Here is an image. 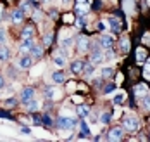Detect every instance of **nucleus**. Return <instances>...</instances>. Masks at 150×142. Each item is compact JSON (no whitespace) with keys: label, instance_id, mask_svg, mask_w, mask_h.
<instances>
[{"label":"nucleus","instance_id":"nucleus-1","mask_svg":"<svg viewBox=\"0 0 150 142\" xmlns=\"http://www.w3.org/2000/svg\"><path fill=\"white\" fill-rule=\"evenodd\" d=\"M122 128L128 132H136L140 128V120L136 116H124L122 118Z\"/></svg>","mask_w":150,"mask_h":142},{"label":"nucleus","instance_id":"nucleus-43","mask_svg":"<svg viewBox=\"0 0 150 142\" xmlns=\"http://www.w3.org/2000/svg\"><path fill=\"white\" fill-rule=\"evenodd\" d=\"M64 21H66V23H71V21H73V16H69V14H66V16H64Z\"/></svg>","mask_w":150,"mask_h":142},{"label":"nucleus","instance_id":"nucleus-5","mask_svg":"<svg viewBox=\"0 0 150 142\" xmlns=\"http://www.w3.org/2000/svg\"><path fill=\"white\" fill-rule=\"evenodd\" d=\"M109 141H122L124 139V128L122 126H112L107 133Z\"/></svg>","mask_w":150,"mask_h":142},{"label":"nucleus","instance_id":"nucleus-32","mask_svg":"<svg viewBox=\"0 0 150 142\" xmlns=\"http://www.w3.org/2000/svg\"><path fill=\"white\" fill-rule=\"evenodd\" d=\"M142 104H143V108L145 109L150 111V95H145V97H142Z\"/></svg>","mask_w":150,"mask_h":142},{"label":"nucleus","instance_id":"nucleus-20","mask_svg":"<svg viewBox=\"0 0 150 142\" xmlns=\"http://www.w3.org/2000/svg\"><path fill=\"white\" fill-rule=\"evenodd\" d=\"M11 59V52L4 44H0V61H9Z\"/></svg>","mask_w":150,"mask_h":142},{"label":"nucleus","instance_id":"nucleus-44","mask_svg":"<svg viewBox=\"0 0 150 142\" xmlns=\"http://www.w3.org/2000/svg\"><path fill=\"white\" fill-rule=\"evenodd\" d=\"M40 17H42L40 11H36V12H35V21H40Z\"/></svg>","mask_w":150,"mask_h":142},{"label":"nucleus","instance_id":"nucleus-3","mask_svg":"<svg viewBox=\"0 0 150 142\" xmlns=\"http://www.w3.org/2000/svg\"><path fill=\"white\" fill-rule=\"evenodd\" d=\"M102 61H104V52H102V47H100V44H95L93 49H91L90 63L91 64H100Z\"/></svg>","mask_w":150,"mask_h":142},{"label":"nucleus","instance_id":"nucleus-26","mask_svg":"<svg viewBox=\"0 0 150 142\" xmlns=\"http://www.w3.org/2000/svg\"><path fill=\"white\" fill-rule=\"evenodd\" d=\"M110 120H112V113L110 111H105V113H102V116H100V123H104V125H107V123H110Z\"/></svg>","mask_w":150,"mask_h":142},{"label":"nucleus","instance_id":"nucleus-15","mask_svg":"<svg viewBox=\"0 0 150 142\" xmlns=\"http://www.w3.org/2000/svg\"><path fill=\"white\" fill-rule=\"evenodd\" d=\"M149 94V85L147 83H138L135 87V95L136 97H145Z\"/></svg>","mask_w":150,"mask_h":142},{"label":"nucleus","instance_id":"nucleus-9","mask_svg":"<svg viewBox=\"0 0 150 142\" xmlns=\"http://www.w3.org/2000/svg\"><path fill=\"white\" fill-rule=\"evenodd\" d=\"M83 68H85V63L81 59H76V61H73V63L69 64V69H71L73 75H81L83 73Z\"/></svg>","mask_w":150,"mask_h":142},{"label":"nucleus","instance_id":"nucleus-48","mask_svg":"<svg viewBox=\"0 0 150 142\" xmlns=\"http://www.w3.org/2000/svg\"><path fill=\"white\" fill-rule=\"evenodd\" d=\"M40 2H45V4H47V2H50V0H40Z\"/></svg>","mask_w":150,"mask_h":142},{"label":"nucleus","instance_id":"nucleus-6","mask_svg":"<svg viewBox=\"0 0 150 142\" xmlns=\"http://www.w3.org/2000/svg\"><path fill=\"white\" fill-rule=\"evenodd\" d=\"M31 99H35V88H33V87H24V88H23V92H21L19 101H21L23 104H26V102L31 101Z\"/></svg>","mask_w":150,"mask_h":142},{"label":"nucleus","instance_id":"nucleus-39","mask_svg":"<svg viewBox=\"0 0 150 142\" xmlns=\"http://www.w3.org/2000/svg\"><path fill=\"white\" fill-rule=\"evenodd\" d=\"M21 132H23V133H28V135H30V133H31V128H30V126H23V128H21Z\"/></svg>","mask_w":150,"mask_h":142},{"label":"nucleus","instance_id":"nucleus-24","mask_svg":"<svg viewBox=\"0 0 150 142\" xmlns=\"http://www.w3.org/2000/svg\"><path fill=\"white\" fill-rule=\"evenodd\" d=\"M124 101H126V94H124V92H117V95H114V99H112V102H114L116 106L122 104Z\"/></svg>","mask_w":150,"mask_h":142},{"label":"nucleus","instance_id":"nucleus-17","mask_svg":"<svg viewBox=\"0 0 150 142\" xmlns=\"http://www.w3.org/2000/svg\"><path fill=\"white\" fill-rule=\"evenodd\" d=\"M76 113H78V116L79 118H86V116H90V108L88 106H85V104H79L78 108H76Z\"/></svg>","mask_w":150,"mask_h":142},{"label":"nucleus","instance_id":"nucleus-12","mask_svg":"<svg viewBox=\"0 0 150 142\" xmlns=\"http://www.w3.org/2000/svg\"><path fill=\"white\" fill-rule=\"evenodd\" d=\"M30 56L33 59H42V56H43V45L42 44H33V47L30 50Z\"/></svg>","mask_w":150,"mask_h":142},{"label":"nucleus","instance_id":"nucleus-30","mask_svg":"<svg viewBox=\"0 0 150 142\" xmlns=\"http://www.w3.org/2000/svg\"><path fill=\"white\" fill-rule=\"evenodd\" d=\"M52 40H54V35L52 33H47L45 36H43V47H48L52 44Z\"/></svg>","mask_w":150,"mask_h":142},{"label":"nucleus","instance_id":"nucleus-34","mask_svg":"<svg viewBox=\"0 0 150 142\" xmlns=\"http://www.w3.org/2000/svg\"><path fill=\"white\" fill-rule=\"evenodd\" d=\"M42 123L47 125V126L52 125V120H50V116H48V114H42Z\"/></svg>","mask_w":150,"mask_h":142},{"label":"nucleus","instance_id":"nucleus-10","mask_svg":"<svg viewBox=\"0 0 150 142\" xmlns=\"http://www.w3.org/2000/svg\"><path fill=\"white\" fill-rule=\"evenodd\" d=\"M52 83H54V85H62V83H66V73H64L62 69L54 71V73H52Z\"/></svg>","mask_w":150,"mask_h":142},{"label":"nucleus","instance_id":"nucleus-31","mask_svg":"<svg viewBox=\"0 0 150 142\" xmlns=\"http://www.w3.org/2000/svg\"><path fill=\"white\" fill-rule=\"evenodd\" d=\"M91 73H93V64H85V68H83V75H86V76H90Z\"/></svg>","mask_w":150,"mask_h":142},{"label":"nucleus","instance_id":"nucleus-45","mask_svg":"<svg viewBox=\"0 0 150 142\" xmlns=\"http://www.w3.org/2000/svg\"><path fill=\"white\" fill-rule=\"evenodd\" d=\"M9 75H11V76H16V75H17V71H16V69H12V68H11V69H9Z\"/></svg>","mask_w":150,"mask_h":142},{"label":"nucleus","instance_id":"nucleus-8","mask_svg":"<svg viewBox=\"0 0 150 142\" xmlns=\"http://www.w3.org/2000/svg\"><path fill=\"white\" fill-rule=\"evenodd\" d=\"M31 47H33V38H21V44H19L21 54H30Z\"/></svg>","mask_w":150,"mask_h":142},{"label":"nucleus","instance_id":"nucleus-35","mask_svg":"<svg viewBox=\"0 0 150 142\" xmlns=\"http://www.w3.org/2000/svg\"><path fill=\"white\" fill-rule=\"evenodd\" d=\"M114 90H116V85L110 83V85H107V87L104 88V94H110V92H114Z\"/></svg>","mask_w":150,"mask_h":142},{"label":"nucleus","instance_id":"nucleus-22","mask_svg":"<svg viewBox=\"0 0 150 142\" xmlns=\"http://www.w3.org/2000/svg\"><path fill=\"white\" fill-rule=\"evenodd\" d=\"M79 128H81V137H83V139L90 135V128H88V125H86V121H85V118H83V120L79 121Z\"/></svg>","mask_w":150,"mask_h":142},{"label":"nucleus","instance_id":"nucleus-33","mask_svg":"<svg viewBox=\"0 0 150 142\" xmlns=\"http://www.w3.org/2000/svg\"><path fill=\"white\" fill-rule=\"evenodd\" d=\"M76 26H78V28H85V26H86V19H85V17H78V21H76Z\"/></svg>","mask_w":150,"mask_h":142},{"label":"nucleus","instance_id":"nucleus-2","mask_svg":"<svg viewBox=\"0 0 150 142\" xmlns=\"http://www.w3.org/2000/svg\"><path fill=\"white\" fill-rule=\"evenodd\" d=\"M76 49H78V52H88L91 49L90 38H88L86 35H79V36L76 38Z\"/></svg>","mask_w":150,"mask_h":142},{"label":"nucleus","instance_id":"nucleus-27","mask_svg":"<svg viewBox=\"0 0 150 142\" xmlns=\"http://www.w3.org/2000/svg\"><path fill=\"white\" fill-rule=\"evenodd\" d=\"M19 9H21V11H23V14L26 16V14H30V12H31V9H33V7H31L30 0H26V2H23V4H21V7H19Z\"/></svg>","mask_w":150,"mask_h":142},{"label":"nucleus","instance_id":"nucleus-41","mask_svg":"<svg viewBox=\"0 0 150 142\" xmlns=\"http://www.w3.org/2000/svg\"><path fill=\"white\" fill-rule=\"evenodd\" d=\"M0 118H11V114L5 113V111H0Z\"/></svg>","mask_w":150,"mask_h":142},{"label":"nucleus","instance_id":"nucleus-11","mask_svg":"<svg viewBox=\"0 0 150 142\" xmlns=\"http://www.w3.org/2000/svg\"><path fill=\"white\" fill-rule=\"evenodd\" d=\"M107 26L110 28V31H112V33H119L121 28H122V26H121V21H119V19H117V17H112V16L107 19Z\"/></svg>","mask_w":150,"mask_h":142},{"label":"nucleus","instance_id":"nucleus-14","mask_svg":"<svg viewBox=\"0 0 150 142\" xmlns=\"http://www.w3.org/2000/svg\"><path fill=\"white\" fill-rule=\"evenodd\" d=\"M11 21H12L14 24L23 23V21H24V14H23V11H21V9H14V11L11 12Z\"/></svg>","mask_w":150,"mask_h":142},{"label":"nucleus","instance_id":"nucleus-50","mask_svg":"<svg viewBox=\"0 0 150 142\" xmlns=\"http://www.w3.org/2000/svg\"><path fill=\"white\" fill-rule=\"evenodd\" d=\"M149 139H150V133H149Z\"/></svg>","mask_w":150,"mask_h":142},{"label":"nucleus","instance_id":"nucleus-28","mask_svg":"<svg viewBox=\"0 0 150 142\" xmlns=\"http://www.w3.org/2000/svg\"><path fill=\"white\" fill-rule=\"evenodd\" d=\"M119 45H121V50H122L124 54H126V52H129V40H128V38H121Z\"/></svg>","mask_w":150,"mask_h":142},{"label":"nucleus","instance_id":"nucleus-46","mask_svg":"<svg viewBox=\"0 0 150 142\" xmlns=\"http://www.w3.org/2000/svg\"><path fill=\"white\" fill-rule=\"evenodd\" d=\"M30 2H33V4H38V2H40V0H30Z\"/></svg>","mask_w":150,"mask_h":142},{"label":"nucleus","instance_id":"nucleus-4","mask_svg":"<svg viewBox=\"0 0 150 142\" xmlns=\"http://www.w3.org/2000/svg\"><path fill=\"white\" fill-rule=\"evenodd\" d=\"M78 125V121H76L74 118H59L57 121H55V126L59 128V130H71V128H74Z\"/></svg>","mask_w":150,"mask_h":142},{"label":"nucleus","instance_id":"nucleus-23","mask_svg":"<svg viewBox=\"0 0 150 142\" xmlns=\"http://www.w3.org/2000/svg\"><path fill=\"white\" fill-rule=\"evenodd\" d=\"M112 73H114V69H112V66H104L102 68V71H100V75H102V78L107 80L112 76Z\"/></svg>","mask_w":150,"mask_h":142},{"label":"nucleus","instance_id":"nucleus-25","mask_svg":"<svg viewBox=\"0 0 150 142\" xmlns=\"http://www.w3.org/2000/svg\"><path fill=\"white\" fill-rule=\"evenodd\" d=\"M17 102H19V101H17L16 97H9L7 101H4V106H5L7 109H12V108H16V106H17Z\"/></svg>","mask_w":150,"mask_h":142},{"label":"nucleus","instance_id":"nucleus-40","mask_svg":"<svg viewBox=\"0 0 150 142\" xmlns=\"http://www.w3.org/2000/svg\"><path fill=\"white\" fill-rule=\"evenodd\" d=\"M4 42H5V31L0 30V44H4Z\"/></svg>","mask_w":150,"mask_h":142},{"label":"nucleus","instance_id":"nucleus-19","mask_svg":"<svg viewBox=\"0 0 150 142\" xmlns=\"http://www.w3.org/2000/svg\"><path fill=\"white\" fill-rule=\"evenodd\" d=\"M35 36V28L28 24V26H24L23 28V33H21V38H33Z\"/></svg>","mask_w":150,"mask_h":142},{"label":"nucleus","instance_id":"nucleus-38","mask_svg":"<svg viewBox=\"0 0 150 142\" xmlns=\"http://www.w3.org/2000/svg\"><path fill=\"white\" fill-rule=\"evenodd\" d=\"M102 80L104 78H93V85H95L97 88H102Z\"/></svg>","mask_w":150,"mask_h":142},{"label":"nucleus","instance_id":"nucleus-21","mask_svg":"<svg viewBox=\"0 0 150 142\" xmlns=\"http://www.w3.org/2000/svg\"><path fill=\"white\" fill-rule=\"evenodd\" d=\"M54 64L55 66H59V68H62V66H66V57L62 56V54H54Z\"/></svg>","mask_w":150,"mask_h":142},{"label":"nucleus","instance_id":"nucleus-18","mask_svg":"<svg viewBox=\"0 0 150 142\" xmlns=\"http://www.w3.org/2000/svg\"><path fill=\"white\" fill-rule=\"evenodd\" d=\"M24 106H26V111H28V113H35V111H38V108H40V102H38L36 99H31V101H28Z\"/></svg>","mask_w":150,"mask_h":142},{"label":"nucleus","instance_id":"nucleus-47","mask_svg":"<svg viewBox=\"0 0 150 142\" xmlns=\"http://www.w3.org/2000/svg\"><path fill=\"white\" fill-rule=\"evenodd\" d=\"M0 19H2V7H0Z\"/></svg>","mask_w":150,"mask_h":142},{"label":"nucleus","instance_id":"nucleus-42","mask_svg":"<svg viewBox=\"0 0 150 142\" xmlns=\"http://www.w3.org/2000/svg\"><path fill=\"white\" fill-rule=\"evenodd\" d=\"M4 87H5V78L0 75V88H4Z\"/></svg>","mask_w":150,"mask_h":142},{"label":"nucleus","instance_id":"nucleus-7","mask_svg":"<svg viewBox=\"0 0 150 142\" xmlns=\"http://www.w3.org/2000/svg\"><path fill=\"white\" fill-rule=\"evenodd\" d=\"M17 66L21 69H30L31 66H33V57H31L30 54H23L21 59H19V63H17Z\"/></svg>","mask_w":150,"mask_h":142},{"label":"nucleus","instance_id":"nucleus-36","mask_svg":"<svg viewBox=\"0 0 150 142\" xmlns=\"http://www.w3.org/2000/svg\"><path fill=\"white\" fill-rule=\"evenodd\" d=\"M105 28H107V24H105L104 21H98V23H97V30H98V31H105Z\"/></svg>","mask_w":150,"mask_h":142},{"label":"nucleus","instance_id":"nucleus-37","mask_svg":"<svg viewBox=\"0 0 150 142\" xmlns=\"http://www.w3.org/2000/svg\"><path fill=\"white\" fill-rule=\"evenodd\" d=\"M143 76H145L147 80H150V64L145 66V69H143Z\"/></svg>","mask_w":150,"mask_h":142},{"label":"nucleus","instance_id":"nucleus-13","mask_svg":"<svg viewBox=\"0 0 150 142\" xmlns=\"http://www.w3.org/2000/svg\"><path fill=\"white\" fill-rule=\"evenodd\" d=\"M98 44H100V47L104 49H110L114 45V38H112V35H102L100 36V40H98Z\"/></svg>","mask_w":150,"mask_h":142},{"label":"nucleus","instance_id":"nucleus-16","mask_svg":"<svg viewBox=\"0 0 150 142\" xmlns=\"http://www.w3.org/2000/svg\"><path fill=\"white\" fill-rule=\"evenodd\" d=\"M136 61L138 63H145V59H147V56H149V52H147V49L145 47H138L136 49Z\"/></svg>","mask_w":150,"mask_h":142},{"label":"nucleus","instance_id":"nucleus-49","mask_svg":"<svg viewBox=\"0 0 150 142\" xmlns=\"http://www.w3.org/2000/svg\"><path fill=\"white\" fill-rule=\"evenodd\" d=\"M62 2H64V4H67V2H69V0H62Z\"/></svg>","mask_w":150,"mask_h":142},{"label":"nucleus","instance_id":"nucleus-29","mask_svg":"<svg viewBox=\"0 0 150 142\" xmlns=\"http://www.w3.org/2000/svg\"><path fill=\"white\" fill-rule=\"evenodd\" d=\"M43 92H45V97H47V99H54V97H55L54 94H57L54 87H45V90H43Z\"/></svg>","mask_w":150,"mask_h":142}]
</instances>
